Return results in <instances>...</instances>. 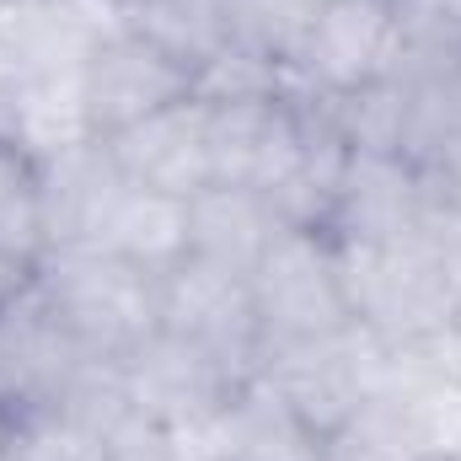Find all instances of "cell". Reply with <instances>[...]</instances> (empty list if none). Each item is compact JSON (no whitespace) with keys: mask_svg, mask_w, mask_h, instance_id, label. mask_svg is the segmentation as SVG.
<instances>
[{"mask_svg":"<svg viewBox=\"0 0 461 461\" xmlns=\"http://www.w3.org/2000/svg\"><path fill=\"white\" fill-rule=\"evenodd\" d=\"M103 375H108V365H97L70 339V328L59 322L38 274L27 290H16L0 306V413L11 424L81 408Z\"/></svg>","mask_w":461,"mask_h":461,"instance_id":"2","label":"cell"},{"mask_svg":"<svg viewBox=\"0 0 461 461\" xmlns=\"http://www.w3.org/2000/svg\"><path fill=\"white\" fill-rule=\"evenodd\" d=\"M0 252L38 268L49 258V221H43V177L38 156L16 140H0Z\"/></svg>","mask_w":461,"mask_h":461,"instance_id":"16","label":"cell"},{"mask_svg":"<svg viewBox=\"0 0 461 461\" xmlns=\"http://www.w3.org/2000/svg\"><path fill=\"white\" fill-rule=\"evenodd\" d=\"M11 429H16V424H11V419L0 413V451H5V440H11Z\"/></svg>","mask_w":461,"mask_h":461,"instance_id":"21","label":"cell"},{"mask_svg":"<svg viewBox=\"0 0 461 461\" xmlns=\"http://www.w3.org/2000/svg\"><path fill=\"white\" fill-rule=\"evenodd\" d=\"M183 97H194V70L129 22L108 27L81 59V108H86L92 140H113L118 129L161 113Z\"/></svg>","mask_w":461,"mask_h":461,"instance_id":"7","label":"cell"},{"mask_svg":"<svg viewBox=\"0 0 461 461\" xmlns=\"http://www.w3.org/2000/svg\"><path fill=\"white\" fill-rule=\"evenodd\" d=\"M103 5H113L118 16H134V11H145V5H156V0H103Z\"/></svg>","mask_w":461,"mask_h":461,"instance_id":"20","label":"cell"},{"mask_svg":"<svg viewBox=\"0 0 461 461\" xmlns=\"http://www.w3.org/2000/svg\"><path fill=\"white\" fill-rule=\"evenodd\" d=\"M317 11H322V0H221L226 49H241L274 70L301 76Z\"/></svg>","mask_w":461,"mask_h":461,"instance_id":"14","label":"cell"},{"mask_svg":"<svg viewBox=\"0 0 461 461\" xmlns=\"http://www.w3.org/2000/svg\"><path fill=\"white\" fill-rule=\"evenodd\" d=\"M0 32H5V11H0Z\"/></svg>","mask_w":461,"mask_h":461,"instance_id":"23","label":"cell"},{"mask_svg":"<svg viewBox=\"0 0 461 461\" xmlns=\"http://www.w3.org/2000/svg\"><path fill=\"white\" fill-rule=\"evenodd\" d=\"M279 226L285 221L274 215V204L252 188L210 183L204 194L188 199V252L204 263H221L230 274H252Z\"/></svg>","mask_w":461,"mask_h":461,"instance_id":"12","label":"cell"},{"mask_svg":"<svg viewBox=\"0 0 461 461\" xmlns=\"http://www.w3.org/2000/svg\"><path fill=\"white\" fill-rule=\"evenodd\" d=\"M402 59L397 76L446 81L461 70V0H392Z\"/></svg>","mask_w":461,"mask_h":461,"instance_id":"17","label":"cell"},{"mask_svg":"<svg viewBox=\"0 0 461 461\" xmlns=\"http://www.w3.org/2000/svg\"><path fill=\"white\" fill-rule=\"evenodd\" d=\"M97 252H113L123 263H140L150 274H167L188 258V199H167L150 188H123L97 236Z\"/></svg>","mask_w":461,"mask_h":461,"instance_id":"13","label":"cell"},{"mask_svg":"<svg viewBox=\"0 0 461 461\" xmlns=\"http://www.w3.org/2000/svg\"><path fill=\"white\" fill-rule=\"evenodd\" d=\"M247 285H252L263 348L354 328L328 230L279 226V236L268 241V252L258 258V268L247 274Z\"/></svg>","mask_w":461,"mask_h":461,"instance_id":"4","label":"cell"},{"mask_svg":"<svg viewBox=\"0 0 461 461\" xmlns=\"http://www.w3.org/2000/svg\"><path fill=\"white\" fill-rule=\"evenodd\" d=\"M38 285L54 301L70 339L97 365H129L161 333V274L97 247H54L38 263Z\"/></svg>","mask_w":461,"mask_h":461,"instance_id":"1","label":"cell"},{"mask_svg":"<svg viewBox=\"0 0 461 461\" xmlns=\"http://www.w3.org/2000/svg\"><path fill=\"white\" fill-rule=\"evenodd\" d=\"M118 172L134 188L167 194V199H194L215 183L210 167V103L204 97H183L161 113L140 118L129 129H118L113 140H103Z\"/></svg>","mask_w":461,"mask_h":461,"instance_id":"10","label":"cell"},{"mask_svg":"<svg viewBox=\"0 0 461 461\" xmlns=\"http://www.w3.org/2000/svg\"><path fill=\"white\" fill-rule=\"evenodd\" d=\"M16 86V145L27 156H59L81 140H92L86 108H81V70H54V76H27Z\"/></svg>","mask_w":461,"mask_h":461,"instance_id":"15","label":"cell"},{"mask_svg":"<svg viewBox=\"0 0 461 461\" xmlns=\"http://www.w3.org/2000/svg\"><path fill=\"white\" fill-rule=\"evenodd\" d=\"M312 140V92H258L210 103V167L221 188L274 194Z\"/></svg>","mask_w":461,"mask_h":461,"instance_id":"8","label":"cell"},{"mask_svg":"<svg viewBox=\"0 0 461 461\" xmlns=\"http://www.w3.org/2000/svg\"><path fill=\"white\" fill-rule=\"evenodd\" d=\"M241 386H247L241 375H230L210 354H199L183 339H167V333H156L129 365H118L123 408L199 451H210V435Z\"/></svg>","mask_w":461,"mask_h":461,"instance_id":"5","label":"cell"},{"mask_svg":"<svg viewBox=\"0 0 461 461\" xmlns=\"http://www.w3.org/2000/svg\"><path fill=\"white\" fill-rule=\"evenodd\" d=\"M0 461H113V440H108L103 419L65 408V413H43V419L16 424Z\"/></svg>","mask_w":461,"mask_h":461,"instance_id":"18","label":"cell"},{"mask_svg":"<svg viewBox=\"0 0 461 461\" xmlns=\"http://www.w3.org/2000/svg\"><path fill=\"white\" fill-rule=\"evenodd\" d=\"M0 140H16V86L0 76Z\"/></svg>","mask_w":461,"mask_h":461,"instance_id":"19","label":"cell"},{"mask_svg":"<svg viewBox=\"0 0 461 461\" xmlns=\"http://www.w3.org/2000/svg\"><path fill=\"white\" fill-rule=\"evenodd\" d=\"M397 59L402 38L392 0H322L301 59V86L317 97H354L397 76Z\"/></svg>","mask_w":461,"mask_h":461,"instance_id":"9","label":"cell"},{"mask_svg":"<svg viewBox=\"0 0 461 461\" xmlns=\"http://www.w3.org/2000/svg\"><path fill=\"white\" fill-rule=\"evenodd\" d=\"M5 5H16V0H0V11H5Z\"/></svg>","mask_w":461,"mask_h":461,"instance_id":"24","label":"cell"},{"mask_svg":"<svg viewBox=\"0 0 461 461\" xmlns=\"http://www.w3.org/2000/svg\"><path fill=\"white\" fill-rule=\"evenodd\" d=\"M392 348L375 333H365L359 322L322 333V339H301V344H274L258 354V381L322 440H339L354 413L370 402V392L386 375Z\"/></svg>","mask_w":461,"mask_h":461,"instance_id":"3","label":"cell"},{"mask_svg":"<svg viewBox=\"0 0 461 461\" xmlns=\"http://www.w3.org/2000/svg\"><path fill=\"white\" fill-rule=\"evenodd\" d=\"M199 461H241V456H226V451H204Z\"/></svg>","mask_w":461,"mask_h":461,"instance_id":"22","label":"cell"},{"mask_svg":"<svg viewBox=\"0 0 461 461\" xmlns=\"http://www.w3.org/2000/svg\"><path fill=\"white\" fill-rule=\"evenodd\" d=\"M43 177V221H49V252L54 247H97V236L113 215L129 177L118 172L103 140H81L59 156L38 161Z\"/></svg>","mask_w":461,"mask_h":461,"instance_id":"11","label":"cell"},{"mask_svg":"<svg viewBox=\"0 0 461 461\" xmlns=\"http://www.w3.org/2000/svg\"><path fill=\"white\" fill-rule=\"evenodd\" d=\"M161 333L194 344L199 354H210L215 365H226L241 381L258 375L263 328H258L247 274H230V268L204 263L194 252L183 263H172L161 274Z\"/></svg>","mask_w":461,"mask_h":461,"instance_id":"6","label":"cell"}]
</instances>
